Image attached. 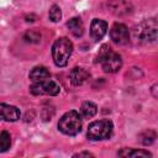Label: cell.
<instances>
[{
    "mask_svg": "<svg viewBox=\"0 0 158 158\" xmlns=\"http://www.w3.org/2000/svg\"><path fill=\"white\" fill-rule=\"evenodd\" d=\"M73 53V43L67 37H60L52 44V58L57 67H65Z\"/></svg>",
    "mask_w": 158,
    "mask_h": 158,
    "instance_id": "obj_1",
    "label": "cell"
},
{
    "mask_svg": "<svg viewBox=\"0 0 158 158\" xmlns=\"http://www.w3.org/2000/svg\"><path fill=\"white\" fill-rule=\"evenodd\" d=\"M58 128L67 136H75L81 131V117L78 111L70 110L65 112L58 122Z\"/></svg>",
    "mask_w": 158,
    "mask_h": 158,
    "instance_id": "obj_2",
    "label": "cell"
},
{
    "mask_svg": "<svg viewBox=\"0 0 158 158\" xmlns=\"http://www.w3.org/2000/svg\"><path fill=\"white\" fill-rule=\"evenodd\" d=\"M114 125L110 120L104 118L99 121H94L89 125L86 136L91 141H100V139H106L110 138L112 135Z\"/></svg>",
    "mask_w": 158,
    "mask_h": 158,
    "instance_id": "obj_3",
    "label": "cell"
},
{
    "mask_svg": "<svg viewBox=\"0 0 158 158\" xmlns=\"http://www.w3.org/2000/svg\"><path fill=\"white\" fill-rule=\"evenodd\" d=\"M157 31H158L157 20L148 19L135 27V36L137 41L142 43H149L157 40Z\"/></svg>",
    "mask_w": 158,
    "mask_h": 158,
    "instance_id": "obj_4",
    "label": "cell"
},
{
    "mask_svg": "<svg viewBox=\"0 0 158 158\" xmlns=\"http://www.w3.org/2000/svg\"><path fill=\"white\" fill-rule=\"evenodd\" d=\"M30 91L33 95H58L60 91V86L52 80L51 78L41 80V81H36L30 86Z\"/></svg>",
    "mask_w": 158,
    "mask_h": 158,
    "instance_id": "obj_5",
    "label": "cell"
},
{
    "mask_svg": "<svg viewBox=\"0 0 158 158\" xmlns=\"http://www.w3.org/2000/svg\"><path fill=\"white\" fill-rule=\"evenodd\" d=\"M98 63L101 64V68H102L104 72H106V73H116L122 67V58H121V56L118 53H116V52L110 49L99 59Z\"/></svg>",
    "mask_w": 158,
    "mask_h": 158,
    "instance_id": "obj_6",
    "label": "cell"
},
{
    "mask_svg": "<svg viewBox=\"0 0 158 158\" xmlns=\"http://www.w3.org/2000/svg\"><path fill=\"white\" fill-rule=\"evenodd\" d=\"M110 37L112 42L116 44H127L130 41V32L128 28L123 23H114L110 30Z\"/></svg>",
    "mask_w": 158,
    "mask_h": 158,
    "instance_id": "obj_7",
    "label": "cell"
},
{
    "mask_svg": "<svg viewBox=\"0 0 158 158\" xmlns=\"http://www.w3.org/2000/svg\"><path fill=\"white\" fill-rule=\"evenodd\" d=\"M107 9L116 16H123L132 11V6L126 0H109Z\"/></svg>",
    "mask_w": 158,
    "mask_h": 158,
    "instance_id": "obj_8",
    "label": "cell"
},
{
    "mask_svg": "<svg viewBox=\"0 0 158 158\" xmlns=\"http://www.w3.org/2000/svg\"><path fill=\"white\" fill-rule=\"evenodd\" d=\"M20 116H21V112L16 106L0 104V121L4 120V121L14 122V121H17Z\"/></svg>",
    "mask_w": 158,
    "mask_h": 158,
    "instance_id": "obj_9",
    "label": "cell"
},
{
    "mask_svg": "<svg viewBox=\"0 0 158 158\" xmlns=\"http://www.w3.org/2000/svg\"><path fill=\"white\" fill-rule=\"evenodd\" d=\"M107 30V22L101 19H94L90 23V35L95 41L101 40Z\"/></svg>",
    "mask_w": 158,
    "mask_h": 158,
    "instance_id": "obj_10",
    "label": "cell"
},
{
    "mask_svg": "<svg viewBox=\"0 0 158 158\" xmlns=\"http://www.w3.org/2000/svg\"><path fill=\"white\" fill-rule=\"evenodd\" d=\"M90 74L88 70H85L84 68L81 67H75L70 70L69 73V79H70V83L74 85V86H79L81 84H84L88 79H89Z\"/></svg>",
    "mask_w": 158,
    "mask_h": 158,
    "instance_id": "obj_11",
    "label": "cell"
},
{
    "mask_svg": "<svg viewBox=\"0 0 158 158\" xmlns=\"http://www.w3.org/2000/svg\"><path fill=\"white\" fill-rule=\"evenodd\" d=\"M67 27L75 37H81L84 33V23L80 17H73L67 22Z\"/></svg>",
    "mask_w": 158,
    "mask_h": 158,
    "instance_id": "obj_12",
    "label": "cell"
},
{
    "mask_svg": "<svg viewBox=\"0 0 158 158\" xmlns=\"http://www.w3.org/2000/svg\"><path fill=\"white\" fill-rule=\"evenodd\" d=\"M30 79L33 81V83H36V81H41V80H44V79H48V78H51V73H49V70L46 68V67H43V65H37V67H35L31 72H30Z\"/></svg>",
    "mask_w": 158,
    "mask_h": 158,
    "instance_id": "obj_13",
    "label": "cell"
},
{
    "mask_svg": "<svg viewBox=\"0 0 158 158\" xmlns=\"http://www.w3.org/2000/svg\"><path fill=\"white\" fill-rule=\"evenodd\" d=\"M120 157H151L152 154L148 151L143 149H132V148H123L117 153Z\"/></svg>",
    "mask_w": 158,
    "mask_h": 158,
    "instance_id": "obj_14",
    "label": "cell"
},
{
    "mask_svg": "<svg viewBox=\"0 0 158 158\" xmlns=\"http://www.w3.org/2000/svg\"><path fill=\"white\" fill-rule=\"evenodd\" d=\"M80 112L85 118H90L98 112V107H96V105L94 102L85 101V102H83V105L80 107Z\"/></svg>",
    "mask_w": 158,
    "mask_h": 158,
    "instance_id": "obj_15",
    "label": "cell"
},
{
    "mask_svg": "<svg viewBox=\"0 0 158 158\" xmlns=\"http://www.w3.org/2000/svg\"><path fill=\"white\" fill-rule=\"evenodd\" d=\"M138 138H139V141H141L142 144L149 146V144H152V143L156 141L157 135H156V132H154L153 130H146V131H143V132L138 136Z\"/></svg>",
    "mask_w": 158,
    "mask_h": 158,
    "instance_id": "obj_16",
    "label": "cell"
},
{
    "mask_svg": "<svg viewBox=\"0 0 158 158\" xmlns=\"http://www.w3.org/2000/svg\"><path fill=\"white\" fill-rule=\"evenodd\" d=\"M11 146V137L10 133L6 131L0 132V152H6Z\"/></svg>",
    "mask_w": 158,
    "mask_h": 158,
    "instance_id": "obj_17",
    "label": "cell"
},
{
    "mask_svg": "<svg viewBox=\"0 0 158 158\" xmlns=\"http://www.w3.org/2000/svg\"><path fill=\"white\" fill-rule=\"evenodd\" d=\"M23 40L26 42H30V43H38L41 41V32L37 31L36 28L33 30H28L25 35H23Z\"/></svg>",
    "mask_w": 158,
    "mask_h": 158,
    "instance_id": "obj_18",
    "label": "cell"
},
{
    "mask_svg": "<svg viewBox=\"0 0 158 158\" xmlns=\"http://www.w3.org/2000/svg\"><path fill=\"white\" fill-rule=\"evenodd\" d=\"M49 19L51 21L53 22H58L62 17V11H60V7L58 5H52L51 9H49Z\"/></svg>",
    "mask_w": 158,
    "mask_h": 158,
    "instance_id": "obj_19",
    "label": "cell"
},
{
    "mask_svg": "<svg viewBox=\"0 0 158 158\" xmlns=\"http://www.w3.org/2000/svg\"><path fill=\"white\" fill-rule=\"evenodd\" d=\"M41 115H42L43 121H49L53 117V115H54V110H53V107H44L42 110V114Z\"/></svg>",
    "mask_w": 158,
    "mask_h": 158,
    "instance_id": "obj_20",
    "label": "cell"
},
{
    "mask_svg": "<svg viewBox=\"0 0 158 158\" xmlns=\"http://www.w3.org/2000/svg\"><path fill=\"white\" fill-rule=\"evenodd\" d=\"M110 49H111V48H110V46H109V44H104V46L100 48V51H99V53H98V56H96V60H95V62L98 63V62H99V59H100V58H101V57H102L107 51H110Z\"/></svg>",
    "mask_w": 158,
    "mask_h": 158,
    "instance_id": "obj_21",
    "label": "cell"
},
{
    "mask_svg": "<svg viewBox=\"0 0 158 158\" xmlns=\"http://www.w3.org/2000/svg\"><path fill=\"white\" fill-rule=\"evenodd\" d=\"M73 157H94V154L90 152H79V153H74Z\"/></svg>",
    "mask_w": 158,
    "mask_h": 158,
    "instance_id": "obj_22",
    "label": "cell"
},
{
    "mask_svg": "<svg viewBox=\"0 0 158 158\" xmlns=\"http://www.w3.org/2000/svg\"><path fill=\"white\" fill-rule=\"evenodd\" d=\"M156 89H157V85H153V88H152V91H153V95H154V98H157V94H156Z\"/></svg>",
    "mask_w": 158,
    "mask_h": 158,
    "instance_id": "obj_23",
    "label": "cell"
}]
</instances>
